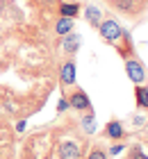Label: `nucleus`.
Here are the masks:
<instances>
[{"mask_svg":"<svg viewBox=\"0 0 148 159\" xmlns=\"http://www.w3.org/2000/svg\"><path fill=\"white\" fill-rule=\"evenodd\" d=\"M57 155H59V159H80V157H82L80 146L75 141H62V143H59Z\"/></svg>","mask_w":148,"mask_h":159,"instance_id":"obj_5","label":"nucleus"},{"mask_svg":"<svg viewBox=\"0 0 148 159\" xmlns=\"http://www.w3.org/2000/svg\"><path fill=\"white\" fill-rule=\"evenodd\" d=\"M121 152H123V146H118V143L109 148V155H112V157H114V155H121Z\"/></svg>","mask_w":148,"mask_h":159,"instance_id":"obj_17","label":"nucleus"},{"mask_svg":"<svg viewBox=\"0 0 148 159\" xmlns=\"http://www.w3.org/2000/svg\"><path fill=\"white\" fill-rule=\"evenodd\" d=\"M135 98H137V105H139V107L148 109V89H146L144 84H137V89H135Z\"/></svg>","mask_w":148,"mask_h":159,"instance_id":"obj_12","label":"nucleus"},{"mask_svg":"<svg viewBox=\"0 0 148 159\" xmlns=\"http://www.w3.org/2000/svg\"><path fill=\"white\" fill-rule=\"evenodd\" d=\"M16 129H18V132H23V129H25V120H21L18 125H16Z\"/></svg>","mask_w":148,"mask_h":159,"instance_id":"obj_18","label":"nucleus"},{"mask_svg":"<svg viewBox=\"0 0 148 159\" xmlns=\"http://www.w3.org/2000/svg\"><path fill=\"white\" fill-rule=\"evenodd\" d=\"M96 30L100 32V37L105 39V41H109V43H116L118 39H121V32H123V27L118 25L114 18H103V20H100V25L96 27Z\"/></svg>","mask_w":148,"mask_h":159,"instance_id":"obj_1","label":"nucleus"},{"mask_svg":"<svg viewBox=\"0 0 148 159\" xmlns=\"http://www.w3.org/2000/svg\"><path fill=\"white\" fill-rule=\"evenodd\" d=\"M69 107L75 109V111H89V109H91V100H89V96L82 89H75V91H71Z\"/></svg>","mask_w":148,"mask_h":159,"instance_id":"obj_3","label":"nucleus"},{"mask_svg":"<svg viewBox=\"0 0 148 159\" xmlns=\"http://www.w3.org/2000/svg\"><path fill=\"white\" fill-rule=\"evenodd\" d=\"M69 109V98H59V102H57V111L62 114V111H66Z\"/></svg>","mask_w":148,"mask_h":159,"instance_id":"obj_16","label":"nucleus"},{"mask_svg":"<svg viewBox=\"0 0 148 159\" xmlns=\"http://www.w3.org/2000/svg\"><path fill=\"white\" fill-rule=\"evenodd\" d=\"M105 134H107V139L118 141V139H123V136H125V129H123V125L118 120H109L107 127H105Z\"/></svg>","mask_w":148,"mask_h":159,"instance_id":"obj_7","label":"nucleus"},{"mask_svg":"<svg viewBox=\"0 0 148 159\" xmlns=\"http://www.w3.org/2000/svg\"><path fill=\"white\" fill-rule=\"evenodd\" d=\"M87 159H109V157H107V152H105V150H100V148H93L91 152H89V157H87Z\"/></svg>","mask_w":148,"mask_h":159,"instance_id":"obj_15","label":"nucleus"},{"mask_svg":"<svg viewBox=\"0 0 148 159\" xmlns=\"http://www.w3.org/2000/svg\"><path fill=\"white\" fill-rule=\"evenodd\" d=\"M125 73H128V77H130L135 84H144V82H146V68L135 59V57L125 59Z\"/></svg>","mask_w":148,"mask_h":159,"instance_id":"obj_2","label":"nucleus"},{"mask_svg":"<svg viewBox=\"0 0 148 159\" xmlns=\"http://www.w3.org/2000/svg\"><path fill=\"white\" fill-rule=\"evenodd\" d=\"M84 16H87V20H89L93 27H98L100 20H103V11L98 9V7H93V5H87V7H84Z\"/></svg>","mask_w":148,"mask_h":159,"instance_id":"obj_9","label":"nucleus"},{"mask_svg":"<svg viewBox=\"0 0 148 159\" xmlns=\"http://www.w3.org/2000/svg\"><path fill=\"white\" fill-rule=\"evenodd\" d=\"M32 159H34V157H32Z\"/></svg>","mask_w":148,"mask_h":159,"instance_id":"obj_19","label":"nucleus"},{"mask_svg":"<svg viewBox=\"0 0 148 159\" xmlns=\"http://www.w3.org/2000/svg\"><path fill=\"white\" fill-rule=\"evenodd\" d=\"M82 129H84V132H89V134H91L93 129H96V118H93L91 109H89L87 116H82Z\"/></svg>","mask_w":148,"mask_h":159,"instance_id":"obj_13","label":"nucleus"},{"mask_svg":"<svg viewBox=\"0 0 148 159\" xmlns=\"http://www.w3.org/2000/svg\"><path fill=\"white\" fill-rule=\"evenodd\" d=\"M75 30V18H66V16H59L57 23H55V32L59 37H66V34H71Z\"/></svg>","mask_w":148,"mask_h":159,"instance_id":"obj_6","label":"nucleus"},{"mask_svg":"<svg viewBox=\"0 0 148 159\" xmlns=\"http://www.w3.org/2000/svg\"><path fill=\"white\" fill-rule=\"evenodd\" d=\"M78 11H80V5H78V2H62V5H59V16L75 18Z\"/></svg>","mask_w":148,"mask_h":159,"instance_id":"obj_10","label":"nucleus"},{"mask_svg":"<svg viewBox=\"0 0 148 159\" xmlns=\"http://www.w3.org/2000/svg\"><path fill=\"white\" fill-rule=\"evenodd\" d=\"M130 159H148V155L144 152L141 146H132L130 148Z\"/></svg>","mask_w":148,"mask_h":159,"instance_id":"obj_14","label":"nucleus"},{"mask_svg":"<svg viewBox=\"0 0 148 159\" xmlns=\"http://www.w3.org/2000/svg\"><path fill=\"white\" fill-rule=\"evenodd\" d=\"M114 7L123 14H137V2L135 0H112Z\"/></svg>","mask_w":148,"mask_h":159,"instance_id":"obj_11","label":"nucleus"},{"mask_svg":"<svg viewBox=\"0 0 148 159\" xmlns=\"http://www.w3.org/2000/svg\"><path fill=\"white\" fill-rule=\"evenodd\" d=\"M78 46H80V34H78V32L66 34V37H64V41H62V48H64L69 55H73V52H75V50H78Z\"/></svg>","mask_w":148,"mask_h":159,"instance_id":"obj_8","label":"nucleus"},{"mask_svg":"<svg viewBox=\"0 0 148 159\" xmlns=\"http://www.w3.org/2000/svg\"><path fill=\"white\" fill-rule=\"evenodd\" d=\"M59 80H62V86H73L75 84V61L66 59L59 68Z\"/></svg>","mask_w":148,"mask_h":159,"instance_id":"obj_4","label":"nucleus"}]
</instances>
